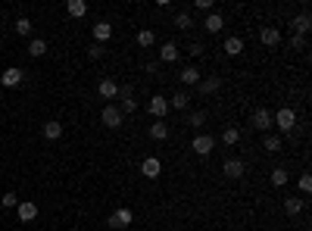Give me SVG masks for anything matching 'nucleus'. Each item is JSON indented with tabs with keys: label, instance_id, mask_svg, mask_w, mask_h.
Returning a JSON list of instances; mask_svg holds the SVG:
<instances>
[{
	"label": "nucleus",
	"instance_id": "nucleus-1",
	"mask_svg": "<svg viewBox=\"0 0 312 231\" xmlns=\"http://www.w3.org/2000/svg\"><path fill=\"white\" fill-rule=\"evenodd\" d=\"M272 122L278 125L281 131H287V134H291V131H294V125H297V113H294L291 107H284V110H278V113L272 116Z\"/></svg>",
	"mask_w": 312,
	"mask_h": 231
},
{
	"label": "nucleus",
	"instance_id": "nucleus-2",
	"mask_svg": "<svg viewBox=\"0 0 312 231\" xmlns=\"http://www.w3.org/2000/svg\"><path fill=\"white\" fill-rule=\"evenodd\" d=\"M103 125H106V128H122V122H125V116H122V110L119 107H112V103H109V107H103Z\"/></svg>",
	"mask_w": 312,
	"mask_h": 231
},
{
	"label": "nucleus",
	"instance_id": "nucleus-3",
	"mask_svg": "<svg viewBox=\"0 0 312 231\" xmlns=\"http://www.w3.org/2000/svg\"><path fill=\"white\" fill-rule=\"evenodd\" d=\"M191 147H194V153H197V156H209L212 147H215V137H212V134H197Z\"/></svg>",
	"mask_w": 312,
	"mask_h": 231
},
{
	"label": "nucleus",
	"instance_id": "nucleus-4",
	"mask_svg": "<svg viewBox=\"0 0 312 231\" xmlns=\"http://www.w3.org/2000/svg\"><path fill=\"white\" fill-rule=\"evenodd\" d=\"M250 125H253V128H256V131H265V134H269V128H272V113L269 110H256V113H253V119H250Z\"/></svg>",
	"mask_w": 312,
	"mask_h": 231
},
{
	"label": "nucleus",
	"instance_id": "nucleus-5",
	"mask_svg": "<svg viewBox=\"0 0 312 231\" xmlns=\"http://www.w3.org/2000/svg\"><path fill=\"white\" fill-rule=\"evenodd\" d=\"M19 222H34V219H38V206H34L31 200H19Z\"/></svg>",
	"mask_w": 312,
	"mask_h": 231
},
{
	"label": "nucleus",
	"instance_id": "nucleus-6",
	"mask_svg": "<svg viewBox=\"0 0 312 231\" xmlns=\"http://www.w3.org/2000/svg\"><path fill=\"white\" fill-rule=\"evenodd\" d=\"M147 110L156 116V119H163V116L169 113V100L163 97V94H156V97H150V103H147Z\"/></svg>",
	"mask_w": 312,
	"mask_h": 231
},
{
	"label": "nucleus",
	"instance_id": "nucleus-7",
	"mask_svg": "<svg viewBox=\"0 0 312 231\" xmlns=\"http://www.w3.org/2000/svg\"><path fill=\"white\" fill-rule=\"evenodd\" d=\"M141 172H144V178H159V172H163V163H159L156 156H147L144 163H141Z\"/></svg>",
	"mask_w": 312,
	"mask_h": 231
},
{
	"label": "nucleus",
	"instance_id": "nucleus-8",
	"mask_svg": "<svg viewBox=\"0 0 312 231\" xmlns=\"http://www.w3.org/2000/svg\"><path fill=\"white\" fill-rule=\"evenodd\" d=\"M131 219H134L131 210H125V206H122V210H115V213L109 216V225H112V228H128Z\"/></svg>",
	"mask_w": 312,
	"mask_h": 231
},
{
	"label": "nucleus",
	"instance_id": "nucleus-9",
	"mask_svg": "<svg viewBox=\"0 0 312 231\" xmlns=\"http://www.w3.org/2000/svg\"><path fill=\"white\" fill-rule=\"evenodd\" d=\"M225 175L228 178H244V172H247V166H244V159H225Z\"/></svg>",
	"mask_w": 312,
	"mask_h": 231
},
{
	"label": "nucleus",
	"instance_id": "nucleus-10",
	"mask_svg": "<svg viewBox=\"0 0 312 231\" xmlns=\"http://www.w3.org/2000/svg\"><path fill=\"white\" fill-rule=\"evenodd\" d=\"M178 53H181V50H178V44H175V41H166L163 47H159V63H175V60H178Z\"/></svg>",
	"mask_w": 312,
	"mask_h": 231
},
{
	"label": "nucleus",
	"instance_id": "nucleus-11",
	"mask_svg": "<svg viewBox=\"0 0 312 231\" xmlns=\"http://www.w3.org/2000/svg\"><path fill=\"white\" fill-rule=\"evenodd\" d=\"M259 41L265 44V47H275V44H281V31L272 28V25H265V28L259 31Z\"/></svg>",
	"mask_w": 312,
	"mask_h": 231
},
{
	"label": "nucleus",
	"instance_id": "nucleus-12",
	"mask_svg": "<svg viewBox=\"0 0 312 231\" xmlns=\"http://www.w3.org/2000/svg\"><path fill=\"white\" fill-rule=\"evenodd\" d=\"M203 28L209 31V34H218V31L225 28V19H222V13H209V16H206V22H203Z\"/></svg>",
	"mask_w": 312,
	"mask_h": 231
},
{
	"label": "nucleus",
	"instance_id": "nucleus-13",
	"mask_svg": "<svg viewBox=\"0 0 312 231\" xmlns=\"http://www.w3.org/2000/svg\"><path fill=\"white\" fill-rule=\"evenodd\" d=\"M291 28H294V34H306V31L312 28V19H309V13H300V16H294Z\"/></svg>",
	"mask_w": 312,
	"mask_h": 231
},
{
	"label": "nucleus",
	"instance_id": "nucleus-14",
	"mask_svg": "<svg viewBox=\"0 0 312 231\" xmlns=\"http://www.w3.org/2000/svg\"><path fill=\"white\" fill-rule=\"evenodd\" d=\"M97 91H100V97H106V100H112V97H119V85L112 82V78H103V82L97 85Z\"/></svg>",
	"mask_w": 312,
	"mask_h": 231
},
{
	"label": "nucleus",
	"instance_id": "nucleus-15",
	"mask_svg": "<svg viewBox=\"0 0 312 231\" xmlns=\"http://www.w3.org/2000/svg\"><path fill=\"white\" fill-rule=\"evenodd\" d=\"M66 13L72 16V19H82V16L88 13V3H85V0H69V3H66Z\"/></svg>",
	"mask_w": 312,
	"mask_h": 231
},
{
	"label": "nucleus",
	"instance_id": "nucleus-16",
	"mask_svg": "<svg viewBox=\"0 0 312 231\" xmlns=\"http://www.w3.org/2000/svg\"><path fill=\"white\" fill-rule=\"evenodd\" d=\"M94 38H97V44L109 41L112 38V25H109V22H97V25H94Z\"/></svg>",
	"mask_w": 312,
	"mask_h": 231
},
{
	"label": "nucleus",
	"instance_id": "nucleus-17",
	"mask_svg": "<svg viewBox=\"0 0 312 231\" xmlns=\"http://www.w3.org/2000/svg\"><path fill=\"white\" fill-rule=\"evenodd\" d=\"M0 82H3L6 88H13L22 82V69H6V72H0Z\"/></svg>",
	"mask_w": 312,
	"mask_h": 231
},
{
	"label": "nucleus",
	"instance_id": "nucleus-18",
	"mask_svg": "<svg viewBox=\"0 0 312 231\" xmlns=\"http://www.w3.org/2000/svg\"><path fill=\"white\" fill-rule=\"evenodd\" d=\"M218 88H222V78H218V75H212V78H203V82H200V94H215Z\"/></svg>",
	"mask_w": 312,
	"mask_h": 231
},
{
	"label": "nucleus",
	"instance_id": "nucleus-19",
	"mask_svg": "<svg viewBox=\"0 0 312 231\" xmlns=\"http://www.w3.org/2000/svg\"><path fill=\"white\" fill-rule=\"evenodd\" d=\"M181 82H184V85H197V82H200V69H197V66H184V69H181Z\"/></svg>",
	"mask_w": 312,
	"mask_h": 231
},
{
	"label": "nucleus",
	"instance_id": "nucleus-20",
	"mask_svg": "<svg viewBox=\"0 0 312 231\" xmlns=\"http://www.w3.org/2000/svg\"><path fill=\"white\" fill-rule=\"evenodd\" d=\"M222 50H225L228 56H237V53H244V41H240V38H228Z\"/></svg>",
	"mask_w": 312,
	"mask_h": 231
},
{
	"label": "nucleus",
	"instance_id": "nucleus-21",
	"mask_svg": "<svg viewBox=\"0 0 312 231\" xmlns=\"http://www.w3.org/2000/svg\"><path fill=\"white\" fill-rule=\"evenodd\" d=\"M169 103H172L175 110H188V107H191V94H188V91H178V94L172 97Z\"/></svg>",
	"mask_w": 312,
	"mask_h": 231
},
{
	"label": "nucleus",
	"instance_id": "nucleus-22",
	"mask_svg": "<svg viewBox=\"0 0 312 231\" xmlns=\"http://www.w3.org/2000/svg\"><path fill=\"white\" fill-rule=\"evenodd\" d=\"M150 137H156V141H166V137H169V125H166V122L150 125Z\"/></svg>",
	"mask_w": 312,
	"mask_h": 231
},
{
	"label": "nucleus",
	"instance_id": "nucleus-23",
	"mask_svg": "<svg viewBox=\"0 0 312 231\" xmlns=\"http://www.w3.org/2000/svg\"><path fill=\"white\" fill-rule=\"evenodd\" d=\"M60 134H63V125L60 122H47V125H44V137H47V141H56Z\"/></svg>",
	"mask_w": 312,
	"mask_h": 231
},
{
	"label": "nucleus",
	"instance_id": "nucleus-24",
	"mask_svg": "<svg viewBox=\"0 0 312 231\" xmlns=\"http://www.w3.org/2000/svg\"><path fill=\"white\" fill-rule=\"evenodd\" d=\"M284 213H287V216H297V213H303V200H297V197H287V200H284Z\"/></svg>",
	"mask_w": 312,
	"mask_h": 231
},
{
	"label": "nucleus",
	"instance_id": "nucleus-25",
	"mask_svg": "<svg viewBox=\"0 0 312 231\" xmlns=\"http://www.w3.org/2000/svg\"><path fill=\"white\" fill-rule=\"evenodd\" d=\"M16 34H19V38H28V34H31V19L19 16L16 19Z\"/></svg>",
	"mask_w": 312,
	"mask_h": 231
},
{
	"label": "nucleus",
	"instance_id": "nucleus-26",
	"mask_svg": "<svg viewBox=\"0 0 312 231\" xmlns=\"http://www.w3.org/2000/svg\"><path fill=\"white\" fill-rule=\"evenodd\" d=\"M262 147L269 150V153H275V150H281V137L278 134H265L262 137Z\"/></svg>",
	"mask_w": 312,
	"mask_h": 231
},
{
	"label": "nucleus",
	"instance_id": "nucleus-27",
	"mask_svg": "<svg viewBox=\"0 0 312 231\" xmlns=\"http://www.w3.org/2000/svg\"><path fill=\"white\" fill-rule=\"evenodd\" d=\"M28 53H31V56H44V53H47V44H44L41 38H31V44H28Z\"/></svg>",
	"mask_w": 312,
	"mask_h": 231
},
{
	"label": "nucleus",
	"instance_id": "nucleus-28",
	"mask_svg": "<svg viewBox=\"0 0 312 231\" xmlns=\"http://www.w3.org/2000/svg\"><path fill=\"white\" fill-rule=\"evenodd\" d=\"M153 41H156V34L150 31V28H144V31H137V44L141 47H153Z\"/></svg>",
	"mask_w": 312,
	"mask_h": 231
},
{
	"label": "nucleus",
	"instance_id": "nucleus-29",
	"mask_svg": "<svg viewBox=\"0 0 312 231\" xmlns=\"http://www.w3.org/2000/svg\"><path fill=\"white\" fill-rule=\"evenodd\" d=\"M237 141H240V131H237V128H225V131H222V144L234 147Z\"/></svg>",
	"mask_w": 312,
	"mask_h": 231
},
{
	"label": "nucleus",
	"instance_id": "nucleus-30",
	"mask_svg": "<svg viewBox=\"0 0 312 231\" xmlns=\"http://www.w3.org/2000/svg\"><path fill=\"white\" fill-rule=\"evenodd\" d=\"M287 178H291V175H287V169H272V184H278V188H281V184H287Z\"/></svg>",
	"mask_w": 312,
	"mask_h": 231
},
{
	"label": "nucleus",
	"instance_id": "nucleus-31",
	"mask_svg": "<svg viewBox=\"0 0 312 231\" xmlns=\"http://www.w3.org/2000/svg\"><path fill=\"white\" fill-rule=\"evenodd\" d=\"M0 203H3V206H6V210H16V206H19V197H16V194H13V191H6V194H3V197H0Z\"/></svg>",
	"mask_w": 312,
	"mask_h": 231
},
{
	"label": "nucleus",
	"instance_id": "nucleus-32",
	"mask_svg": "<svg viewBox=\"0 0 312 231\" xmlns=\"http://www.w3.org/2000/svg\"><path fill=\"white\" fill-rule=\"evenodd\" d=\"M206 122V113L203 110H197V113H191V119H188V125H194V128H200V125Z\"/></svg>",
	"mask_w": 312,
	"mask_h": 231
},
{
	"label": "nucleus",
	"instance_id": "nucleus-33",
	"mask_svg": "<svg viewBox=\"0 0 312 231\" xmlns=\"http://www.w3.org/2000/svg\"><path fill=\"white\" fill-rule=\"evenodd\" d=\"M175 28H181V31L191 28V13H178V16H175Z\"/></svg>",
	"mask_w": 312,
	"mask_h": 231
},
{
	"label": "nucleus",
	"instance_id": "nucleus-34",
	"mask_svg": "<svg viewBox=\"0 0 312 231\" xmlns=\"http://www.w3.org/2000/svg\"><path fill=\"white\" fill-rule=\"evenodd\" d=\"M134 110H137V100H134V97H125V100H122V116H125V113H134Z\"/></svg>",
	"mask_w": 312,
	"mask_h": 231
},
{
	"label": "nucleus",
	"instance_id": "nucleus-35",
	"mask_svg": "<svg viewBox=\"0 0 312 231\" xmlns=\"http://www.w3.org/2000/svg\"><path fill=\"white\" fill-rule=\"evenodd\" d=\"M291 47H294V50H306V38H303V34H294V38H291Z\"/></svg>",
	"mask_w": 312,
	"mask_h": 231
},
{
	"label": "nucleus",
	"instance_id": "nucleus-36",
	"mask_svg": "<svg viewBox=\"0 0 312 231\" xmlns=\"http://www.w3.org/2000/svg\"><path fill=\"white\" fill-rule=\"evenodd\" d=\"M203 50H206V47H203L200 41H191V44H188V53H191V56H200Z\"/></svg>",
	"mask_w": 312,
	"mask_h": 231
},
{
	"label": "nucleus",
	"instance_id": "nucleus-37",
	"mask_svg": "<svg viewBox=\"0 0 312 231\" xmlns=\"http://www.w3.org/2000/svg\"><path fill=\"white\" fill-rule=\"evenodd\" d=\"M300 191H303V194L312 191V175H300Z\"/></svg>",
	"mask_w": 312,
	"mask_h": 231
},
{
	"label": "nucleus",
	"instance_id": "nucleus-38",
	"mask_svg": "<svg viewBox=\"0 0 312 231\" xmlns=\"http://www.w3.org/2000/svg\"><path fill=\"white\" fill-rule=\"evenodd\" d=\"M88 56H91V60H100V56H103V47H100V44H91V47H88Z\"/></svg>",
	"mask_w": 312,
	"mask_h": 231
},
{
	"label": "nucleus",
	"instance_id": "nucleus-39",
	"mask_svg": "<svg viewBox=\"0 0 312 231\" xmlns=\"http://www.w3.org/2000/svg\"><path fill=\"white\" fill-rule=\"evenodd\" d=\"M197 9H203V13H212V0H197Z\"/></svg>",
	"mask_w": 312,
	"mask_h": 231
},
{
	"label": "nucleus",
	"instance_id": "nucleus-40",
	"mask_svg": "<svg viewBox=\"0 0 312 231\" xmlns=\"http://www.w3.org/2000/svg\"><path fill=\"white\" fill-rule=\"evenodd\" d=\"M144 69H147V72H150V75H156V72H159V63H156V60H153V63H147V66H144Z\"/></svg>",
	"mask_w": 312,
	"mask_h": 231
},
{
	"label": "nucleus",
	"instance_id": "nucleus-41",
	"mask_svg": "<svg viewBox=\"0 0 312 231\" xmlns=\"http://www.w3.org/2000/svg\"><path fill=\"white\" fill-rule=\"evenodd\" d=\"M119 97L125 100V97H134V94H131V88H128V85H122V88H119Z\"/></svg>",
	"mask_w": 312,
	"mask_h": 231
},
{
	"label": "nucleus",
	"instance_id": "nucleus-42",
	"mask_svg": "<svg viewBox=\"0 0 312 231\" xmlns=\"http://www.w3.org/2000/svg\"><path fill=\"white\" fill-rule=\"evenodd\" d=\"M0 28H3V22H0Z\"/></svg>",
	"mask_w": 312,
	"mask_h": 231
}]
</instances>
